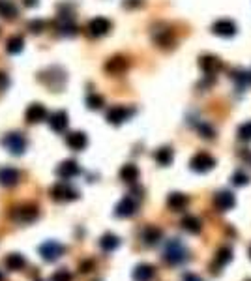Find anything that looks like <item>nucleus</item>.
Returning a JSON list of instances; mask_svg holds the SVG:
<instances>
[{
	"mask_svg": "<svg viewBox=\"0 0 251 281\" xmlns=\"http://www.w3.org/2000/svg\"><path fill=\"white\" fill-rule=\"evenodd\" d=\"M189 259V251L187 247L184 246V242L180 238H171L165 242L163 246V260L171 266H178V264H184L186 260Z\"/></svg>",
	"mask_w": 251,
	"mask_h": 281,
	"instance_id": "f257e3e1",
	"label": "nucleus"
},
{
	"mask_svg": "<svg viewBox=\"0 0 251 281\" xmlns=\"http://www.w3.org/2000/svg\"><path fill=\"white\" fill-rule=\"evenodd\" d=\"M64 251L66 247L60 242H57V240H47V242H43L42 246H40V255H42V259L45 262H55V260L64 255Z\"/></svg>",
	"mask_w": 251,
	"mask_h": 281,
	"instance_id": "f03ea898",
	"label": "nucleus"
},
{
	"mask_svg": "<svg viewBox=\"0 0 251 281\" xmlns=\"http://www.w3.org/2000/svg\"><path fill=\"white\" fill-rule=\"evenodd\" d=\"M38 216H40V210H38L36 204H21V206H17L14 208V214H12V218L15 221H19V223H32V221H36Z\"/></svg>",
	"mask_w": 251,
	"mask_h": 281,
	"instance_id": "7ed1b4c3",
	"label": "nucleus"
},
{
	"mask_svg": "<svg viewBox=\"0 0 251 281\" xmlns=\"http://www.w3.org/2000/svg\"><path fill=\"white\" fill-rule=\"evenodd\" d=\"M2 145H4V148H6L10 154L14 156H21L27 150V139L21 133H8L2 139Z\"/></svg>",
	"mask_w": 251,
	"mask_h": 281,
	"instance_id": "20e7f679",
	"label": "nucleus"
},
{
	"mask_svg": "<svg viewBox=\"0 0 251 281\" xmlns=\"http://www.w3.org/2000/svg\"><path fill=\"white\" fill-rule=\"evenodd\" d=\"M189 167H191V171H195V173L204 175V173H208V171H212V169L215 167V160L208 152H199V154H195L193 158H191Z\"/></svg>",
	"mask_w": 251,
	"mask_h": 281,
	"instance_id": "39448f33",
	"label": "nucleus"
},
{
	"mask_svg": "<svg viewBox=\"0 0 251 281\" xmlns=\"http://www.w3.org/2000/svg\"><path fill=\"white\" fill-rule=\"evenodd\" d=\"M51 197H53L55 201L64 203V201H75V199L79 197V193H77V190H73L72 186H68V184H64V182H58L53 186Z\"/></svg>",
	"mask_w": 251,
	"mask_h": 281,
	"instance_id": "423d86ee",
	"label": "nucleus"
},
{
	"mask_svg": "<svg viewBox=\"0 0 251 281\" xmlns=\"http://www.w3.org/2000/svg\"><path fill=\"white\" fill-rule=\"evenodd\" d=\"M43 75L45 77L43 79V83L47 84L49 88H53V90H58V88H62L66 83V75L64 71L60 70V68H49V70L43 71Z\"/></svg>",
	"mask_w": 251,
	"mask_h": 281,
	"instance_id": "0eeeda50",
	"label": "nucleus"
},
{
	"mask_svg": "<svg viewBox=\"0 0 251 281\" xmlns=\"http://www.w3.org/2000/svg\"><path fill=\"white\" fill-rule=\"evenodd\" d=\"M131 114H133V109H128V107L124 105H115L107 111V122L113 124V126H120Z\"/></svg>",
	"mask_w": 251,
	"mask_h": 281,
	"instance_id": "6e6552de",
	"label": "nucleus"
},
{
	"mask_svg": "<svg viewBox=\"0 0 251 281\" xmlns=\"http://www.w3.org/2000/svg\"><path fill=\"white\" fill-rule=\"evenodd\" d=\"M109 30H111V21L105 19V17H94L86 27V32L92 38H101V36L107 34Z\"/></svg>",
	"mask_w": 251,
	"mask_h": 281,
	"instance_id": "1a4fd4ad",
	"label": "nucleus"
},
{
	"mask_svg": "<svg viewBox=\"0 0 251 281\" xmlns=\"http://www.w3.org/2000/svg\"><path fill=\"white\" fill-rule=\"evenodd\" d=\"M234 204H236V197L234 193H230V191H217L214 195V206L217 208L219 212H227L230 208H234Z\"/></svg>",
	"mask_w": 251,
	"mask_h": 281,
	"instance_id": "9d476101",
	"label": "nucleus"
},
{
	"mask_svg": "<svg viewBox=\"0 0 251 281\" xmlns=\"http://www.w3.org/2000/svg\"><path fill=\"white\" fill-rule=\"evenodd\" d=\"M212 32L215 36H221V38H232V36L236 34V25L230 19H217L212 25Z\"/></svg>",
	"mask_w": 251,
	"mask_h": 281,
	"instance_id": "9b49d317",
	"label": "nucleus"
},
{
	"mask_svg": "<svg viewBox=\"0 0 251 281\" xmlns=\"http://www.w3.org/2000/svg\"><path fill=\"white\" fill-rule=\"evenodd\" d=\"M137 212V203L133 197H124L120 203L116 204L115 216L116 218H131Z\"/></svg>",
	"mask_w": 251,
	"mask_h": 281,
	"instance_id": "f8f14e48",
	"label": "nucleus"
},
{
	"mask_svg": "<svg viewBox=\"0 0 251 281\" xmlns=\"http://www.w3.org/2000/svg\"><path fill=\"white\" fill-rule=\"evenodd\" d=\"M199 66H201V70L206 73V75H215L217 71L221 70V60L217 58V56H212V55H204L201 56V60H199Z\"/></svg>",
	"mask_w": 251,
	"mask_h": 281,
	"instance_id": "ddd939ff",
	"label": "nucleus"
},
{
	"mask_svg": "<svg viewBox=\"0 0 251 281\" xmlns=\"http://www.w3.org/2000/svg\"><path fill=\"white\" fill-rule=\"evenodd\" d=\"M70 124V120H68V112L66 111H57L53 112L49 116V126L53 131H57V133H62L66 131V127Z\"/></svg>",
	"mask_w": 251,
	"mask_h": 281,
	"instance_id": "4468645a",
	"label": "nucleus"
},
{
	"mask_svg": "<svg viewBox=\"0 0 251 281\" xmlns=\"http://www.w3.org/2000/svg\"><path fill=\"white\" fill-rule=\"evenodd\" d=\"M81 173V167L77 162H73V160H66V162L60 163V167L57 169V175L60 178H64V180H70L73 176H77Z\"/></svg>",
	"mask_w": 251,
	"mask_h": 281,
	"instance_id": "2eb2a0df",
	"label": "nucleus"
},
{
	"mask_svg": "<svg viewBox=\"0 0 251 281\" xmlns=\"http://www.w3.org/2000/svg\"><path fill=\"white\" fill-rule=\"evenodd\" d=\"M47 116H49V112H47V109H45L42 103H32V105L27 109V122H30V124L43 122Z\"/></svg>",
	"mask_w": 251,
	"mask_h": 281,
	"instance_id": "dca6fc26",
	"label": "nucleus"
},
{
	"mask_svg": "<svg viewBox=\"0 0 251 281\" xmlns=\"http://www.w3.org/2000/svg\"><path fill=\"white\" fill-rule=\"evenodd\" d=\"M105 70L109 73H113V75H120V73H124V71L128 70V58L120 55L109 58L107 64H105Z\"/></svg>",
	"mask_w": 251,
	"mask_h": 281,
	"instance_id": "f3484780",
	"label": "nucleus"
},
{
	"mask_svg": "<svg viewBox=\"0 0 251 281\" xmlns=\"http://www.w3.org/2000/svg\"><path fill=\"white\" fill-rule=\"evenodd\" d=\"M187 203H189L187 195H184V193H178V191L169 193V197H167V206H169L172 212H182L187 206Z\"/></svg>",
	"mask_w": 251,
	"mask_h": 281,
	"instance_id": "a211bd4d",
	"label": "nucleus"
},
{
	"mask_svg": "<svg viewBox=\"0 0 251 281\" xmlns=\"http://www.w3.org/2000/svg\"><path fill=\"white\" fill-rule=\"evenodd\" d=\"M66 145L72 148V150H85L88 145V137L83 131H73L66 137Z\"/></svg>",
	"mask_w": 251,
	"mask_h": 281,
	"instance_id": "6ab92c4d",
	"label": "nucleus"
},
{
	"mask_svg": "<svg viewBox=\"0 0 251 281\" xmlns=\"http://www.w3.org/2000/svg\"><path fill=\"white\" fill-rule=\"evenodd\" d=\"M19 182V171L14 167H2L0 169V186L12 188Z\"/></svg>",
	"mask_w": 251,
	"mask_h": 281,
	"instance_id": "aec40b11",
	"label": "nucleus"
},
{
	"mask_svg": "<svg viewBox=\"0 0 251 281\" xmlns=\"http://www.w3.org/2000/svg\"><path fill=\"white\" fill-rule=\"evenodd\" d=\"M154 274H156V270H154V266L152 264H137L135 270H133V274H131V277H133V281H152V277H154Z\"/></svg>",
	"mask_w": 251,
	"mask_h": 281,
	"instance_id": "412c9836",
	"label": "nucleus"
},
{
	"mask_svg": "<svg viewBox=\"0 0 251 281\" xmlns=\"http://www.w3.org/2000/svg\"><path fill=\"white\" fill-rule=\"evenodd\" d=\"M161 234H163V232H161L159 227L148 225L143 231V242L146 246H156V244H159V240H161Z\"/></svg>",
	"mask_w": 251,
	"mask_h": 281,
	"instance_id": "4be33fe9",
	"label": "nucleus"
},
{
	"mask_svg": "<svg viewBox=\"0 0 251 281\" xmlns=\"http://www.w3.org/2000/svg\"><path fill=\"white\" fill-rule=\"evenodd\" d=\"M182 225V229L186 232H191V234H199L202 231V223L199 218H195V216H186V218H182L180 221Z\"/></svg>",
	"mask_w": 251,
	"mask_h": 281,
	"instance_id": "5701e85b",
	"label": "nucleus"
},
{
	"mask_svg": "<svg viewBox=\"0 0 251 281\" xmlns=\"http://www.w3.org/2000/svg\"><path fill=\"white\" fill-rule=\"evenodd\" d=\"M118 246H120V238L116 234H113V232H105L100 238V247L103 251H115Z\"/></svg>",
	"mask_w": 251,
	"mask_h": 281,
	"instance_id": "b1692460",
	"label": "nucleus"
},
{
	"mask_svg": "<svg viewBox=\"0 0 251 281\" xmlns=\"http://www.w3.org/2000/svg\"><path fill=\"white\" fill-rule=\"evenodd\" d=\"M17 15H19V10H17V6H15L14 2H10V0H0V17L12 21V19H17Z\"/></svg>",
	"mask_w": 251,
	"mask_h": 281,
	"instance_id": "393cba45",
	"label": "nucleus"
},
{
	"mask_svg": "<svg viewBox=\"0 0 251 281\" xmlns=\"http://www.w3.org/2000/svg\"><path fill=\"white\" fill-rule=\"evenodd\" d=\"M120 178L128 184H135L137 178H139V169H137V165H133V163H126V165L120 169Z\"/></svg>",
	"mask_w": 251,
	"mask_h": 281,
	"instance_id": "a878e982",
	"label": "nucleus"
},
{
	"mask_svg": "<svg viewBox=\"0 0 251 281\" xmlns=\"http://www.w3.org/2000/svg\"><path fill=\"white\" fill-rule=\"evenodd\" d=\"M232 260V249L230 247H219L217 249V253H215V259H214V264H212V270H214L215 266L221 268L225 266L227 262H230Z\"/></svg>",
	"mask_w": 251,
	"mask_h": 281,
	"instance_id": "bb28decb",
	"label": "nucleus"
},
{
	"mask_svg": "<svg viewBox=\"0 0 251 281\" xmlns=\"http://www.w3.org/2000/svg\"><path fill=\"white\" fill-rule=\"evenodd\" d=\"M25 257L23 255H19V253H12V255H8L6 259V268L10 270V272H19V270H23L25 268Z\"/></svg>",
	"mask_w": 251,
	"mask_h": 281,
	"instance_id": "cd10ccee",
	"label": "nucleus"
},
{
	"mask_svg": "<svg viewBox=\"0 0 251 281\" xmlns=\"http://www.w3.org/2000/svg\"><path fill=\"white\" fill-rule=\"evenodd\" d=\"M154 160L159 163V165H171L172 162V148L169 147H163L159 148V150H156V154H154Z\"/></svg>",
	"mask_w": 251,
	"mask_h": 281,
	"instance_id": "c85d7f7f",
	"label": "nucleus"
},
{
	"mask_svg": "<svg viewBox=\"0 0 251 281\" xmlns=\"http://www.w3.org/2000/svg\"><path fill=\"white\" fill-rule=\"evenodd\" d=\"M58 30H60V34H64V36H73V34H77V25H75L70 17H62V19L58 21Z\"/></svg>",
	"mask_w": 251,
	"mask_h": 281,
	"instance_id": "c756f323",
	"label": "nucleus"
},
{
	"mask_svg": "<svg viewBox=\"0 0 251 281\" xmlns=\"http://www.w3.org/2000/svg\"><path fill=\"white\" fill-rule=\"evenodd\" d=\"M23 45H25L23 36H12L6 43V51L10 53V55H17V53H21L23 51Z\"/></svg>",
	"mask_w": 251,
	"mask_h": 281,
	"instance_id": "7c9ffc66",
	"label": "nucleus"
},
{
	"mask_svg": "<svg viewBox=\"0 0 251 281\" xmlns=\"http://www.w3.org/2000/svg\"><path fill=\"white\" fill-rule=\"evenodd\" d=\"M103 98H101L100 94H90L88 98H86V105H88V109H92V111H98V109H101L103 107Z\"/></svg>",
	"mask_w": 251,
	"mask_h": 281,
	"instance_id": "2f4dec72",
	"label": "nucleus"
},
{
	"mask_svg": "<svg viewBox=\"0 0 251 281\" xmlns=\"http://www.w3.org/2000/svg\"><path fill=\"white\" fill-rule=\"evenodd\" d=\"M154 40L159 43V45H169L172 42V30L171 28H167V30H159L158 34H154Z\"/></svg>",
	"mask_w": 251,
	"mask_h": 281,
	"instance_id": "473e14b6",
	"label": "nucleus"
},
{
	"mask_svg": "<svg viewBox=\"0 0 251 281\" xmlns=\"http://www.w3.org/2000/svg\"><path fill=\"white\" fill-rule=\"evenodd\" d=\"M247 182H249V176L245 175L244 171H236V173L232 175V184H234V186H238V188L245 186Z\"/></svg>",
	"mask_w": 251,
	"mask_h": 281,
	"instance_id": "72a5a7b5",
	"label": "nucleus"
},
{
	"mask_svg": "<svg viewBox=\"0 0 251 281\" xmlns=\"http://www.w3.org/2000/svg\"><path fill=\"white\" fill-rule=\"evenodd\" d=\"M238 137L240 140H251V122H245L238 127Z\"/></svg>",
	"mask_w": 251,
	"mask_h": 281,
	"instance_id": "f704fd0d",
	"label": "nucleus"
},
{
	"mask_svg": "<svg viewBox=\"0 0 251 281\" xmlns=\"http://www.w3.org/2000/svg\"><path fill=\"white\" fill-rule=\"evenodd\" d=\"M53 281H72V274L68 270H58L53 274Z\"/></svg>",
	"mask_w": 251,
	"mask_h": 281,
	"instance_id": "c9c22d12",
	"label": "nucleus"
},
{
	"mask_svg": "<svg viewBox=\"0 0 251 281\" xmlns=\"http://www.w3.org/2000/svg\"><path fill=\"white\" fill-rule=\"evenodd\" d=\"M232 79L238 83V86H242V84L245 83V81H249V73H245V71H240L236 70L234 71V75H232Z\"/></svg>",
	"mask_w": 251,
	"mask_h": 281,
	"instance_id": "e433bc0d",
	"label": "nucleus"
},
{
	"mask_svg": "<svg viewBox=\"0 0 251 281\" xmlns=\"http://www.w3.org/2000/svg\"><path fill=\"white\" fill-rule=\"evenodd\" d=\"M29 28L34 34H40L43 28H45V21H32V23H29Z\"/></svg>",
	"mask_w": 251,
	"mask_h": 281,
	"instance_id": "4c0bfd02",
	"label": "nucleus"
},
{
	"mask_svg": "<svg viewBox=\"0 0 251 281\" xmlns=\"http://www.w3.org/2000/svg\"><path fill=\"white\" fill-rule=\"evenodd\" d=\"M182 281H204L201 277V275H197V274H191V272H187V274L182 275Z\"/></svg>",
	"mask_w": 251,
	"mask_h": 281,
	"instance_id": "58836bf2",
	"label": "nucleus"
},
{
	"mask_svg": "<svg viewBox=\"0 0 251 281\" xmlns=\"http://www.w3.org/2000/svg\"><path fill=\"white\" fill-rule=\"evenodd\" d=\"M94 266V262L92 260H86V262H83V264H81V272H83V274H86V272H90V268Z\"/></svg>",
	"mask_w": 251,
	"mask_h": 281,
	"instance_id": "ea45409f",
	"label": "nucleus"
},
{
	"mask_svg": "<svg viewBox=\"0 0 251 281\" xmlns=\"http://www.w3.org/2000/svg\"><path fill=\"white\" fill-rule=\"evenodd\" d=\"M8 86V79L4 73H0V88H6Z\"/></svg>",
	"mask_w": 251,
	"mask_h": 281,
	"instance_id": "a19ab883",
	"label": "nucleus"
},
{
	"mask_svg": "<svg viewBox=\"0 0 251 281\" xmlns=\"http://www.w3.org/2000/svg\"><path fill=\"white\" fill-rule=\"evenodd\" d=\"M25 4H27V6H32V8H34V6L38 4V0H25Z\"/></svg>",
	"mask_w": 251,
	"mask_h": 281,
	"instance_id": "79ce46f5",
	"label": "nucleus"
},
{
	"mask_svg": "<svg viewBox=\"0 0 251 281\" xmlns=\"http://www.w3.org/2000/svg\"><path fill=\"white\" fill-rule=\"evenodd\" d=\"M2 279H4V277H2V272H0V281H2Z\"/></svg>",
	"mask_w": 251,
	"mask_h": 281,
	"instance_id": "37998d69",
	"label": "nucleus"
},
{
	"mask_svg": "<svg viewBox=\"0 0 251 281\" xmlns=\"http://www.w3.org/2000/svg\"><path fill=\"white\" fill-rule=\"evenodd\" d=\"M249 257H251V247H249Z\"/></svg>",
	"mask_w": 251,
	"mask_h": 281,
	"instance_id": "c03bdc74",
	"label": "nucleus"
},
{
	"mask_svg": "<svg viewBox=\"0 0 251 281\" xmlns=\"http://www.w3.org/2000/svg\"><path fill=\"white\" fill-rule=\"evenodd\" d=\"M249 81H251V73H249Z\"/></svg>",
	"mask_w": 251,
	"mask_h": 281,
	"instance_id": "a18cd8bd",
	"label": "nucleus"
},
{
	"mask_svg": "<svg viewBox=\"0 0 251 281\" xmlns=\"http://www.w3.org/2000/svg\"><path fill=\"white\" fill-rule=\"evenodd\" d=\"M247 281H251V279H247Z\"/></svg>",
	"mask_w": 251,
	"mask_h": 281,
	"instance_id": "49530a36",
	"label": "nucleus"
}]
</instances>
